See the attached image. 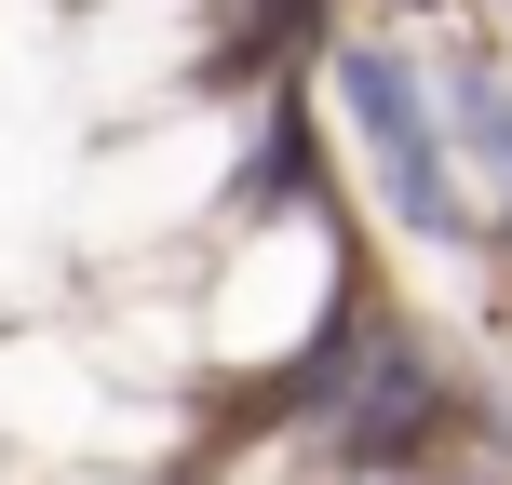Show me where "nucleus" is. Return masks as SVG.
I'll list each match as a JSON object with an SVG mask.
<instances>
[{"instance_id": "f257e3e1", "label": "nucleus", "mask_w": 512, "mask_h": 485, "mask_svg": "<svg viewBox=\"0 0 512 485\" xmlns=\"http://www.w3.org/2000/svg\"><path fill=\"white\" fill-rule=\"evenodd\" d=\"M337 95H351V122H364V149H378L391 203H405L418 230H459V189H445V135H432V108H418V68H405V54H351Z\"/></svg>"}]
</instances>
